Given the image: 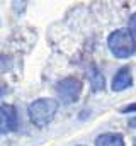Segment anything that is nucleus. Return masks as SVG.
I'll return each instance as SVG.
<instances>
[{
	"label": "nucleus",
	"mask_w": 136,
	"mask_h": 146,
	"mask_svg": "<svg viewBox=\"0 0 136 146\" xmlns=\"http://www.w3.org/2000/svg\"><path fill=\"white\" fill-rule=\"evenodd\" d=\"M107 46L111 49V53L119 58V60H126L131 58L136 53V39L135 34L129 29H116L109 34L107 39Z\"/></svg>",
	"instance_id": "obj_1"
},
{
	"label": "nucleus",
	"mask_w": 136,
	"mask_h": 146,
	"mask_svg": "<svg viewBox=\"0 0 136 146\" xmlns=\"http://www.w3.org/2000/svg\"><path fill=\"white\" fill-rule=\"evenodd\" d=\"M27 112H29V119L34 126L44 127L55 119V115L58 112V102L55 99H49V97L36 99L34 102H31Z\"/></svg>",
	"instance_id": "obj_2"
},
{
	"label": "nucleus",
	"mask_w": 136,
	"mask_h": 146,
	"mask_svg": "<svg viewBox=\"0 0 136 146\" xmlns=\"http://www.w3.org/2000/svg\"><path fill=\"white\" fill-rule=\"evenodd\" d=\"M56 94H58V99L63 104H73V102L78 100V97L82 94V82L75 76L63 78L56 85Z\"/></svg>",
	"instance_id": "obj_3"
},
{
	"label": "nucleus",
	"mask_w": 136,
	"mask_h": 146,
	"mask_svg": "<svg viewBox=\"0 0 136 146\" xmlns=\"http://www.w3.org/2000/svg\"><path fill=\"white\" fill-rule=\"evenodd\" d=\"M17 129V110L12 104L0 106V133L9 134Z\"/></svg>",
	"instance_id": "obj_4"
},
{
	"label": "nucleus",
	"mask_w": 136,
	"mask_h": 146,
	"mask_svg": "<svg viewBox=\"0 0 136 146\" xmlns=\"http://www.w3.org/2000/svg\"><path fill=\"white\" fill-rule=\"evenodd\" d=\"M133 85V75L129 68H121L119 72L114 75L112 82H111V88L114 92H121V90H126Z\"/></svg>",
	"instance_id": "obj_5"
},
{
	"label": "nucleus",
	"mask_w": 136,
	"mask_h": 146,
	"mask_svg": "<svg viewBox=\"0 0 136 146\" xmlns=\"http://www.w3.org/2000/svg\"><path fill=\"white\" fill-rule=\"evenodd\" d=\"M95 146H124V138L117 133H104L95 139Z\"/></svg>",
	"instance_id": "obj_6"
},
{
	"label": "nucleus",
	"mask_w": 136,
	"mask_h": 146,
	"mask_svg": "<svg viewBox=\"0 0 136 146\" xmlns=\"http://www.w3.org/2000/svg\"><path fill=\"white\" fill-rule=\"evenodd\" d=\"M129 31L133 34H136V12L131 15V19H129Z\"/></svg>",
	"instance_id": "obj_7"
},
{
	"label": "nucleus",
	"mask_w": 136,
	"mask_h": 146,
	"mask_svg": "<svg viewBox=\"0 0 136 146\" xmlns=\"http://www.w3.org/2000/svg\"><path fill=\"white\" fill-rule=\"evenodd\" d=\"M121 112H136V104H129L128 107H124Z\"/></svg>",
	"instance_id": "obj_8"
},
{
	"label": "nucleus",
	"mask_w": 136,
	"mask_h": 146,
	"mask_svg": "<svg viewBox=\"0 0 136 146\" xmlns=\"http://www.w3.org/2000/svg\"><path fill=\"white\" fill-rule=\"evenodd\" d=\"M3 94H5V87H3V83L0 82V97H3Z\"/></svg>",
	"instance_id": "obj_9"
},
{
	"label": "nucleus",
	"mask_w": 136,
	"mask_h": 146,
	"mask_svg": "<svg viewBox=\"0 0 136 146\" xmlns=\"http://www.w3.org/2000/svg\"><path fill=\"white\" fill-rule=\"evenodd\" d=\"M129 124H131V126H133V127H136V119H133V121H131V122H129Z\"/></svg>",
	"instance_id": "obj_10"
},
{
	"label": "nucleus",
	"mask_w": 136,
	"mask_h": 146,
	"mask_svg": "<svg viewBox=\"0 0 136 146\" xmlns=\"http://www.w3.org/2000/svg\"><path fill=\"white\" fill-rule=\"evenodd\" d=\"M135 146H136V143H135Z\"/></svg>",
	"instance_id": "obj_11"
},
{
	"label": "nucleus",
	"mask_w": 136,
	"mask_h": 146,
	"mask_svg": "<svg viewBox=\"0 0 136 146\" xmlns=\"http://www.w3.org/2000/svg\"><path fill=\"white\" fill-rule=\"evenodd\" d=\"M78 146H80V145H78Z\"/></svg>",
	"instance_id": "obj_12"
}]
</instances>
